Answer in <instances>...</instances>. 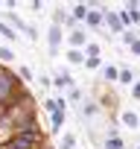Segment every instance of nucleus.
I'll return each instance as SVG.
<instances>
[{
	"label": "nucleus",
	"mask_w": 140,
	"mask_h": 149,
	"mask_svg": "<svg viewBox=\"0 0 140 149\" xmlns=\"http://www.w3.org/2000/svg\"><path fill=\"white\" fill-rule=\"evenodd\" d=\"M41 143H47L44 140V132L35 129V132H18V134H12L0 149H38Z\"/></svg>",
	"instance_id": "nucleus-1"
},
{
	"label": "nucleus",
	"mask_w": 140,
	"mask_h": 149,
	"mask_svg": "<svg viewBox=\"0 0 140 149\" xmlns=\"http://www.w3.org/2000/svg\"><path fill=\"white\" fill-rule=\"evenodd\" d=\"M18 91H21L18 76L0 64V105H12V100L18 97Z\"/></svg>",
	"instance_id": "nucleus-2"
},
{
	"label": "nucleus",
	"mask_w": 140,
	"mask_h": 149,
	"mask_svg": "<svg viewBox=\"0 0 140 149\" xmlns=\"http://www.w3.org/2000/svg\"><path fill=\"white\" fill-rule=\"evenodd\" d=\"M123 120H125V126H137L140 120H137V114H131V111H125L123 114Z\"/></svg>",
	"instance_id": "nucleus-3"
},
{
	"label": "nucleus",
	"mask_w": 140,
	"mask_h": 149,
	"mask_svg": "<svg viewBox=\"0 0 140 149\" xmlns=\"http://www.w3.org/2000/svg\"><path fill=\"white\" fill-rule=\"evenodd\" d=\"M73 146H76V140H73V134H67V137H64V143H61V149H73Z\"/></svg>",
	"instance_id": "nucleus-4"
},
{
	"label": "nucleus",
	"mask_w": 140,
	"mask_h": 149,
	"mask_svg": "<svg viewBox=\"0 0 140 149\" xmlns=\"http://www.w3.org/2000/svg\"><path fill=\"white\" fill-rule=\"evenodd\" d=\"M0 58L9 61V58H12V50H9V47H0Z\"/></svg>",
	"instance_id": "nucleus-5"
},
{
	"label": "nucleus",
	"mask_w": 140,
	"mask_h": 149,
	"mask_svg": "<svg viewBox=\"0 0 140 149\" xmlns=\"http://www.w3.org/2000/svg\"><path fill=\"white\" fill-rule=\"evenodd\" d=\"M58 38H61V32L58 29H50V44H58Z\"/></svg>",
	"instance_id": "nucleus-6"
},
{
	"label": "nucleus",
	"mask_w": 140,
	"mask_h": 149,
	"mask_svg": "<svg viewBox=\"0 0 140 149\" xmlns=\"http://www.w3.org/2000/svg\"><path fill=\"white\" fill-rule=\"evenodd\" d=\"M70 41H73V44H82V41H85V35H82V32H73V35H70Z\"/></svg>",
	"instance_id": "nucleus-7"
},
{
	"label": "nucleus",
	"mask_w": 140,
	"mask_h": 149,
	"mask_svg": "<svg viewBox=\"0 0 140 149\" xmlns=\"http://www.w3.org/2000/svg\"><path fill=\"white\" fill-rule=\"evenodd\" d=\"M73 15H76V18H85V15H88V9H85V6H76V9H73Z\"/></svg>",
	"instance_id": "nucleus-8"
},
{
	"label": "nucleus",
	"mask_w": 140,
	"mask_h": 149,
	"mask_svg": "<svg viewBox=\"0 0 140 149\" xmlns=\"http://www.w3.org/2000/svg\"><path fill=\"white\" fill-rule=\"evenodd\" d=\"M88 24H94V26H96V24H99V15H96V12H91V15H88Z\"/></svg>",
	"instance_id": "nucleus-9"
},
{
	"label": "nucleus",
	"mask_w": 140,
	"mask_h": 149,
	"mask_svg": "<svg viewBox=\"0 0 140 149\" xmlns=\"http://www.w3.org/2000/svg\"><path fill=\"white\" fill-rule=\"evenodd\" d=\"M134 97H140V82H137V85H134Z\"/></svg>",
	"instance_id": "nucleus-10"
},
{
	"label": "nucleus",
	"mask_w": 140,
	"mask_h": 149,
	"mask_svg": "<svg viewBox=\"0 0 140 149\" xmlns=\"http://www.w3.org/2000/svg\"><path fill=\"white\" fill-rule=\"evenodd\" d=\"M38 149H50V146H47V143H41V146H38Z\"/></svg>",
	"instance_id": "nucleus-11"
}]
</instances>
